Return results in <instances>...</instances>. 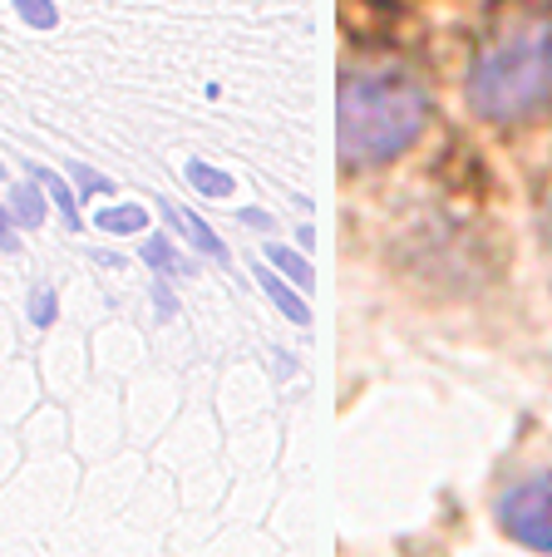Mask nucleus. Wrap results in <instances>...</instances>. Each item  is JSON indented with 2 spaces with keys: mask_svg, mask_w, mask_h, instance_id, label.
I'll return each instance as SVG.
<instances>
[{
  "mask_svg": "<svg viewBox=\"0 0 552 557\" xmlns=\"http://www.w3.org/2000/svg\"><path fill=\"white\" fill-rule=\"evenodd\" d=\"M469 104L493 124L552 104V0H499L474 54Z\"/></svg>",
  "mask_w": 552,
  "mask_h": 557,
  "instance_id": "f257e3e1",
  "label": "nucleus"
},
{
  "mask_svg": "<svg viewBox=\"0 0 552 557\" xmlns=\"http://www.w3.org/2000/svg\"><path fill=\"white\" fill-rule=\"evenodd\" d=\"M429 124V95L400 70H365L341 79L335 144L341 169H376L409 153Z\"/></svg>",
  "mask_w": 552,
  "mask_h": 557,
  "instance_id": "f03ea898",
  "label": "nucleus"
},
{
  "mask_svg": "<svg viewBox=\"0 0 552 557\" xmlns=\"http://www.w3.org/2000/svg\"><path fill=\"white\" fill-rule=\"evenodd\" d=\"M499 528L532 553H552V473H532L499 494Z\"/></svg>",
  "mask_w": 552,
  "mask_h": 557,
  "instance_id": "7ed1b4c3",
  "label": "nucleus"
},
{
  "mask_svg": "<svg viewBox=\"0 0 552 557\" xmlns=\"http://www.w3.org/2000/svg\"><path fill=\"white\" fill-rule=\"evenodd\" d=\"M252 276H257V286L271 296V301H277V311H282L292 326H306V321H311L302 286H292L286 276H277V272H271V262H257V267H252Z\"/></svg>",
  "mask_w": 552,
  "mask_h": 557,
  "instance_id": "20e7f679",
  "label": "nucleus"
},
{
  "mask_svg": "<svg viewBox=\"0 0 552 557\" xmlns=\"http://www.w3.org/2000/svg\"><path fill=\"white\" fill-rule=\"evenodd\" d=\"M163 212H168V222H173V227H177V232H183V237H188V243H193V247H198V252H203V257H208V262H222V267H228V262H232L228 243H222V237H218V232H212V227H208V222H203V218H198V212H177V208H168V202H163Z\"/></svg>",
  "mask_w": 552,
  "mask_h": 557,
  "instance_id": "39448f33",
  "label": "nucleus"
},
{
  "mask_svg": "<svg viewBox=\"0 0 552 557\" xmlns=\"http://www.w3.org/2000/svg\"><path fill=\"white\" fill-rule=\"evenodd\" d=\"M138 257H144V262L154 267L158 276H168V282H183V276H193V262L177 252L168 232H148L144 247H138Z\"/></svg>",
  "mask_w": 552,
  "mask_h": 557,
  "instance_id": "423d86ee",
  "label": "nucleus"
},
{
  "mask_svg": "<svg viewBox=\"0 0 552 557\" xmlns=\"http://www.w3.org/2000/svg\"><path fill=\"white\" fill-rule=\"evenodd\" d=\"M25 173H30V178L40 183L45 193H50V202H54V208H60L64 227H70V232H79V227H84V218H79V198H74V188H70V183H64L54 169H45V163H25Z\"/></svg>",
  "mask_w": 552,
  "mask_h": 557,
  "instance_id": "0eeeda50",
  "label": "nucleus"
},
{
  "mask_svg": "<svg viewBox=\"0 0 552 557\" xmlns=\"http://www.w3.org/2000/svg\"><path fill=\"white\" fill-rule=\"evenodd\" d=\"M11 218L21 222V232H40L45 227V208H50V193H40V183L35 178H25V183H15L11 188Z\"/></svg>",
  "mask_w": 552,
  "mask_h": 557,
  "instance_id": "6e6552de",
  "label": "nucleus"
},
{
  "mask_svg": "<svg viewBox=\"0 0 552 557\" xmlns=\"http://www.w3.org/2000/svg\"><path fill=\"white\" fill-rule=\"evenodd\" d=\"M188 183L203 193V198H218V202L232 198V188H237V183H232V173L218 169V163H208V158H193V163H188Z\"/></svg>",
  "mask_w": 552,
  "mask_h": 557,
  "instance_id": "1a4fd4ad",
  "label": "nucleus"
},
{
  "mask_svg": "<svg viewBox=\"0 0 552 557\" xmlns=\"http://www.w3.org/2000/svg\"><path fill=\"white\" fill-rule=\"evenodd\" d=\"M267 262H271V267H277V272H282V276H286V282H292V286H302V292H306V286H311V282H316L311 262H306V257H302V252H296V247H282V243H267Z\"/></svg>",
  "mask_w": 552,
  "mask_h": 557,
  "instance_id": "9d476101",
  "label": "nucleus"
},
{
  "mask_svg": "<svg viewBox=\"0 0 552 557\" xmlns=\"http://www.w3.org/2000/svg\"><path fill=\"white\" fill-rule=\"evenodd\" d=\"M99 232H114V237H128V232H148V208L138 202H124V208H105L95 218Z\"/></svg>",
  "mask_w": 552,
  "mask_h": 557,
  "instance_id": "9b49d317",
  "label": "nucleus"
},
{
  "mask_svg": "<svg viewBox=\"0 0 552 557\" xmlns=\"http://www.w3.org/2000/svg\"><path fill=\"white\" fill-rule=\"evenodd\" d=\"M25 311H30V326L50 331L54 315H60V296H54V286H35L30 301H25Z\"/></svg>",
  "mask_w": 552,
  "mask_h": 557,
  "instance_id": "f8f14e48",
  "label": "nucleus"
},
{
  "mask_svg": "<svg viewBox=\"0 0 552 557\" xmlns=\"http://www.w3.org/2000/svg\"><path fill=\"white\" fill-rule=\"evenodd\" d=\"M15 15H21L30 30H54V25H60L54 0H15Z\"/></svg>",
  "mask_w": 552,
  "mask_h": 557,
  "instance_id": "ddd939ff",
  "label": "nucleus"
},
{
  "mask_svg": "<svg viewBox=\"0 0 552 557\" xmlns=\"http://www.w3.org/2000/svg\"><path fill=\"white\" fill-rule=\"evenodd\" d=\"M70 178H74V188H79V198H109V193H119L114 183L105 178V173L84 169V163H74V169H70Z\"/></svg>",
  "mask_w": 552,
  "mask_h": 557,
  "instance_id": "4468645a",
  "label": "nucleus"
},
{
  "mask_svg": "<svg viewBox=\"0 0 552 557\" xmlns=\"http://www.w3.org/2000/svg\"><path fill=\"white\" fill-rule=\"evenodd\" d=\"M15 227H21V222L11 218V208H5V202H0V252H5V257L21 252V232H15Z\"/></svg>",
  "mask_w": 552,
  "mask_h": 557,
  "instance_id": "2eb2a0df",
  "label": "nucleus"
},
{
  "mask_svg": "<svg viewBox=\"0 0 552 557\" xmlns=\"http://www.w3.org/2000/svg\"><path fill=\"white\" fill-rule=\"evenodd\" d=\"M154 306H158V321H173L177 315V301L168 292V276H154Z\"/></svg>",
  "mask_w": 552,
  "mask_h": 557,
  "instance_id": "dca6fc26",
  "label": "nucleus"
},
{
  "mask_svg": "<svg viewBox=\"0 0 552 557\" xmlns=\"http://www.w3.org/2000/svg\"><path fill=\"white\" fill-rule=\"evenodd\" d=\"M237 218L247 222V227H261V232H271V218H267V212H261V208H242Z\"/></svg>",
  "mask_w": 552,
  "mask_h": 557,
  "instance_id": "f3484780",
  "label": "nucleus"
},
{
  "mask_svg": "<svg viewBox=\"0 0 552 557\" xmlns=\"http://www.w3.org/2000/svg\"><path fill=\"white\" fill-rule=\"evenodd\" d=\"M296 247H302V252H311V247H316V227H296Z\"/></svg>",
  "mask_w": 552,
  "mask_h": 557,
  "instance_id": "a211bd4d",
  "label": "nucleus"
},
{
  "mask_svg": "<svg viewBox=\"0 0 552 557\" xmlns=\"http://www.w3.org/2000/svg\"><path fill=\"white\" fill-rule=\"evenodd\" d=\"M0 178H5V163H0Z\"/></svg>",
  "mask_w": 552,
  "mask_h": 557,
  "instance_id": "6ab92c4d",
  "label": "nucleus"
}]
</instances>
